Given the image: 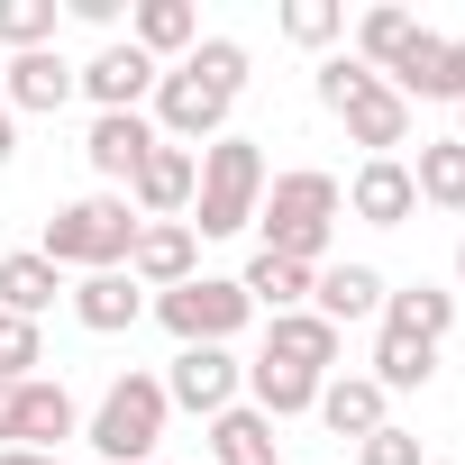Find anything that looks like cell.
I'll return each instance as SVG.
<instances>
[{
    "label": "cell",
    "instance_id": "1",
    "mask_svg": "<svg viewBox=\"0 0 465 465\" xmlns=\"http://www.w3.org/2000/svg\"><path fill=\"white\" fill-rule=\"evenodd\" d=\"M338 210H347V192H338V173H320V164H292V173H274L265 183V201H256V228H265V256H292V265H311L320 274V256H329V238H338Z\"/></svg>",
    "mask_w": 465,
    "mask_h": 465
},
{
    "label": "cell",
    "instance_id": "2",
    "mask_svg": "<svg viewBox=\"0 0 465 465\" xmlns=\"http://www.w3.org/2000/svg\"><path fill=\"white\" fill-rule=\"evenodd\" d=\"M137 210H128V192H83V201H64L55 219H46V238H37V256L55 265V274H119L128 265V247H137Z\"/></svg>",
    "mask_w": 465,
    "mask_h": 465
},
{
    "label": "cell",
    "instance_id": "3",
    "mask_svg": "<svg viewBox=\"0 0 465 465\" xmlns=\"http://www.w3.org/2000/svg\"><path fill=\"white\" fill-rule=\"evenodd\" d=\"M256 201H265V155H256V137H210L183 228H192V238H238V228L256 219Z\"/></svg>",
    "mask_w": 465,
    "mask_h": 465
},
{
    "label": "cell",
    "instance_id": "4",
    "mask_svg": "<svg viewBox=\"0 0 465 465\" xmlns=\"http://www.w3.org/2000/svg\"><path fill=\"white\" fill-rule=\"evenodd\" d=\"M320 101L347 119V137L365 146V155H392V146H411V101L374 74V64H356V55H329L320 64Z\"/></svg>",
    "mask_w": 465,
    "mask_h": 465
},
{
    "label": "cell",
    "instance_id": "5",
    "mask_svg": "<svg viewBox=\"0 0 465 465\" xmlns=\"http://www.w3.org/2000/svg\"><path fill=\"white\" fill-rule=\"evenodd\" d=\"M173 401H164V374H119L101 392V411L83 420V438L110 456V465H155V438H164Z\"/></svg>",
    "mask_w": 465,
    "mask_h": 465
},
{
    "label": "cell",
    "instance_id": "6",
    "mask_svg": "<svg viewBox=\"0 0 465 465\" xmlns=\"http://www.w3.org/2000/svg\"><path fill=\"white\" fill-rule=\"evenodd\" d=\"M155 320H164L183 347H228V338L256 320V302L238 292V274H192V283L155 292Z\"/></svg>",
    "mask_w": 465,
    "mask_h": 465
},
{
    "label": "cell",
    "instance_id": "7",
    "mask_svg": "<svg viewBox=\"0 0 465 465\" xmlns=\"http://www.w3.org/2000/svg\"><path fill=\"white\" fill-rule=\"evenodd\" d=\"M228 110H238V101H228L210 74H192V64H173V74L155 83V137H164V146H192V155H201V146L228 128Z\"/></svg>",
    "mask_w": 465,
    "mask_h": 465
},
{
    "label": "cell",
    "instance_id": "8",
    "mask_svg": "<svg viewBox=\"0 0 465 465\" xmlns=\"http://www.w3.org/2000/svg\"><path fill=\"white\" fill-rule=\"evenodd\" d=\"M401 101H465V37H438V28H420L401 55H392V74H383Z\"/></svg>",
    "mask_w": 465,
    "mask_h": 465
},
{
    "label": "cell",
    "instance_id": "9",
    "mask_svg": "<svg viewBox=\"0 0 465 465\" xmlns=\"http://www.w3.org/2000/svg\"><path fill=\"white\" fill-rule=\"evenodd\" d=\"M238 392H247V365L228 356V347H183L173 374H164V401H173V411H201V420H219Z\"/></svg>",
    "mask_w": 465,
    "mask_h": 465
},
{
    "label": "cell",
    "instance_id": "10",
    "mask_svg": "<svg viewBox=\"0 0 465 465\" xmlns=\"http://www.w3.org/2000/svg\"><path fill=\"white\" fill-rule=\"evenodd\" d=\"M155 83H164V64L137 55L128 37H110L92 64H74V92H92L101 110H137V101H155Z\"/></svg>",
    "mask_w": 465,
    "mask_h": 465
},
{
    "label": "cell",
    "instance_id": "11",
    "mask_svg": "<svg viewBox=\"0 0 465 465\" xmlns=\"http://www.w3.org/2000/svg\"><path fill=\"white\" fill-rule=\"evenodd\" d=\"M201 274V238L183 219H146L137 228V247H128V283L137 292H173V283H192Z\"/></svg>",
    "mask_w": 465,
    "mask_h": 465
},
{
    "label": "cell",
    "instance_id": "12",
    "mask_svg": "<svg viewBox=\"0 0 465 465\" xmlns=\"http://www.w3.org/2000/svg\"><path fill=\"white\" fill-rule=\"evenodd\" d=\"M155 146H164V137H155V119H146V110H101V119H92V137H83L92 173H101V183H119V192H128V173H137Z\"/></svg>",
    "mask_w": 465,
    "mask_h": 465
},
{
    "label": "cell",
    "instance_id": "13",
    "mask_svg": "<svg viewBox=\"0 0 465 465\" xmlns=\"http://www.w3.org/2000/svg\"><path fill=\"white\" fill-rule=\"evenodd\" d=\"M192 183H201V155H192V146H155V155L128 173V210H137V219H183V210H192Z\"/></svg>",
    "mask_w": 465,
    "mask_h": 465
},
{
    "label": "cell",
    "instance_id": "14",
    "mask_svg": "<svg viewBox=\"0 0 465 465\" xmlns=\"http://www.w3.org/2000/svg\"><path fill=\"white\" fill-rule=\"evenodd\" d=\"M0 101H10V119H19V110H28V119H55V110L74 101V64H64L55 46L10 55V64H0Z\"/></svg>",
    "mask_w": 465,
    "mask_h": 465
},
{
    "label": "cell",
    "instance_id": "15",
    "mask_svg": "<svg viewBox=\"0 0 465 465\" xmlns=\"http://www.w3.org/2000/svg\"><path fill=\"white\" fill-rule=\"evenodd\" d=\"M347 210H356L365 228H401V219L420 210L411 164H401V155H365V164H356V183H347Z\"/></svg>",
    "mask_w": 465,
    "mask_h": 465
},
{
    "label": "cell",
    "instance_id": "16",
    "mask_svg": "<svg viewBox=\"0 0 465 465\" xmlns=\"http://www.w3.org/2000/svg\"><path fill=\"white\" fill-rule=\"evenodd\" d=\"M383 274L374 265H320L311 274V311L329 320V329H356V320H383Z\"/></svg>",
    "mask_w": 465,
    "mask_h": 465
},
{
    "label": "cell",
    "instance_id": "17",
    "mask_svg": "<svg viewBox=\"0 0 465 465\" xmlns=\"http://www.w3.org/2000/svg\"><path fill=\"white\" fill-rule=\"evenodd\" d=\"M64 302H74V320H83L92 338H119V329L146 320V292L128 283V265H119V274H83V283H64Z\"/></svg>",
    "mask_w": 465,
    "mask_h": 465
},
{
    "label": "cell",
    "instance_id": "18",
    "mask_svg": "<svg viewBox=\"0 0 465 465\" xmlns=\"http://www.w3.org/2000/svg\"><path fill=\"white\" fill-rule=\"evenodd\" d=\"M64 438H83V411H74V392H64V383H46V374H28V383H19V447H37V456H64Z\"/></svg>",
    "mask_w": 465,
    "mask_h": 465
},
{
    "label": "cell",
    "instance_id": "19",
    "mask_svg": "<svg viewBox=\"0 0 465 465\" xmlns=\"http://www.w3.org/2000/svg\"><path fill=\"white\" fill-rule=\"evenodd\" d=\"M265 356H283L302 374H329L347 356V329H329L320 311H283V320H265Z\"/></svg>",
    "mask_w": 465,
    "mask_h": 465
},
{
    "label": "cell",
    "instance_id": "20",
    "mask_svg": "<svg viewBox=\"0 0 465 465\" xmlns=\"http://www.w3.org/2000/svg\"><path fill=\"white\" fill-rule=\"evenodd\" d=\"M383 401H392V392H383V383H374V374H329V383H320V401H311V411H320V420H329V429H338V438H374V429H383V420H392V411H383Z\"/></svg>",
    "mask_w": 465,
    "mask_h": 465
},
{
    "label": "cell",
    "instance_id": "21",
    "mask_svg": "<svg viewBox=\"0 0 465 465\" xmlns=\"http://www.w3.org/2000/svg\"><path fill=\"white\" fill-rule=\"evenodd\" d=\"M383 329H392V338H420V347H447V329H456V292H438V283H401V292H383Z\"/></svg>",
    "mask_w": 465,
    "mask_h": 465
},
{
    "label": "cell",
    "instance_id": "22",
    "mask_svg": "<svg viewBox=\"0 0 465 465\" xmlns=\"http://www.w3.org/2000/svg\"><path fill=\"white\" fill-rule=\"evenodd\" d=\"M320 383H329V374H302V365H283V356H256V365H247V411L302 420V411L320 401Z\"/></svg>",
    "mask_w": 465,
    "mask_h": 465
},
{
    "label": "cell",
    "instance_id": "23",
    "mask_svg": "<svg viewBox=\"0 0 465 465\" xmlns=\"http://www.w3.org/2000/svg\"><path fill=\"white\" fill-rule=\"evenodd\" d=\"M210 456H219V465H283V438H274V420H265V411L228 401V411L210 420Z\"/></svg>",
    "mask_w": 465,
    "mask_h": 465
},
{
    "label": "cell",
    "instance_id": "24",
    "mask_svg": "<svg viewBox=\"0 0 465 465\" xmlns=\"http://www.w3.org/2000/svg\"><path fill=\"white\" fill-rule=\"evenodd\" d=\"M238 292L265 311V320H283V311H311V265H292V256H247V274H238Z\"/></svg>",
    "mask_w": 465,
    "mask_h": 465
},
{
    "label": "cell",
    "instance_id": "25",
    "mask_svg": "<svg viewBox=\"0 0 465 465\" xmlns=\"http://www.w3.org/2000/svg\"><path fill=\"white\" fill-rule=\"evenodd\" d=\"M128 46L137 55H192L201 46V19H192V0H137V19H128Z\"/></svg>",
    "mask_w": 465,
    "mask_h": 465
},
{
    "label": "cell",
    "instance_id": "26",
    "mask_svg": "<svg viewBox=\"0 0 465 465\" xmlns=\"http://www.w3.org/2000/svg\"><path fill=\"white\" fill-rule=\"evenodd\" d=\"M55 292H64V274H55L37 247L0 256V311H10V320H46V311H55Z\"/></svg>",
    "mask_w": 465,
    "mask_h": 465
},
{
    "label": "cell",
    "instance_id": "27",
    "mask_svg": "<svg viewBox=\"0 0 465 465\" xmlns=\"http://www.w3.org/2000/svg\"><path fill=\"white\" fill-rule=\"evenodd\" d=\"M374 383L383 392H429L438 383V347H420V338H374Z\"/></svg>",
    "mask_w": 465,
    "mask_h": 465
},
{
    "label": "cell",
    "instance_id": "28",
    "mask_svg": "<svg viewBox=\"0 0 465 465\" xmlns=\"http://www.w3.org/2000/svg\"><path fill=\"white\" fill-rule=\"evenodd\" d=\"M411 192L438 201V210H465V146H456V137H429L420 164H411Z\"/></svg>",
    "mask_w": 465,
    "mask_h": 465
},
{
    "label": "cell",
    "instance_id": "29",
    "mask_svg": "<svg viewBox=\"0 0 465 465\" xmlns=\"http://www.w3.org/2000/svg\"><path fill=\"white\" fill-rule=\"evenodd\" d=\"M420 37V19L411 10H365L356 19V64H374V74H392V55Z\"/></svg>",
    "mask_w": 465,
    "mask_h": 465
},
{
    "label": "cell",
    "instance_id": "30",
    "mask_svg": "<svg viewBox=\"0 0 465 465\" xmlns=\"http://www.w3.org/2000/svg\"><path fill=\"white\" fill-rule=\"evenodd\" d=\"M55 0H0V46L10 55H37V46H55Z\"/></svg>",
    "mask_w": 465,
    "mask_h": 465
},
{
    "label": "cell",
    "instance_id": "31",
    "mask_svg": "<svg viewBox=\"0 0 465 465\" xmlns=\"http://www.w3.org/2000/svg\"><path fill=\"white\" fill-rule=\"evenodd\" d=\"M283 37L292 46H338L347 37V10H338V0H283Z\"/></svg>",
    "mask_w": 465,
    "mask_h": 465
},
{
    "label": "cell",
    "instance_id": "32",
    "mask_svg": "<svg viewBox=\"0 0 465 465\" xmlns=\"http://www.w3.org/2000/svg\"><path fill=\"white\" fill-rule=\"evenodd\" d=\"M183 64H192V74H210V83H219L228 101L247 92V46H238V37H201V46H192Z\"/></svg>",
    "mask_w": 465,
    "mask_h": 465
},
{
    "label": "cell",
    "instance_id": "33",
    "mask_svg": "<svg viewBox=\"0 0 465 465\" xmlns=\"http://www.w3.org/2000/svg\"><path fill=\"white\" fill-rule=\"evenodd\" d=\"M46 365V347H37V320H10L0 311V383H28Z\"/></svg>",
    "mask_w": 465,
    "mask_h": 465
},
{
    "label": "cell",
    "instance_id": "34",
    "mask_svg": "<svg viewBox=\"0 0 465 465\" xmlns=\"http://www.w3.org/2000/svg\"><path fill=\"white\" fill-rule=\"evenodd\" d=\"M356 465H420V429H401V420H383L374 438H356Z\"/></svg>",
    "mask_w": 465,
    "mask_h": 465
},
{
    "label": "cell",
    "instance_id": "35",
    "mask_svg": "<svg viewBox=\"0 0 465 465\" xmlns=\"http://www.w3.org/2000/svg\"><path fill=\"white\" fill-rule=\"evenodd\" d=\"M0 447H19V383H0Z\"/></svg>",
    "mask_w": 465,
    "mask_h": 465
},
{
    "label": "cell",
    "instance_id": "36",
    "mask_svg": "<svg viewBox=\"0 0 465 465\" xmlns=\"http://www.w3.org/2000/svg\"><path fill=\"white\" fill-rule=\"evenodd\" d=\"M19 155V119H10V101H0V164Z\"/></svg>",
    "mask_w": 465,
    "mask_h": 465
},
{
    "label": "cell",
    "instance_id": "37",
    "mask_svg": "<svg viewBox=\"0 0 465 465\" xmlns=\"http://www.w3.org/2000/svg\"><path fill=\"white\" fill-rule=\"evenodd\" d=\"M0 465H64V456H37V447H0Z\"/></svg>",
    "mask_w": 465,
    "mask_h": 465
},
{
    "label": "cell",
    "instance_id": "38",
    "mask_svg": "<svg viewBox=\"0 0 465 465\" xmlns=\"http://www.w3.org/2000/svg\"><path fill=\"white\" fill-rule=\"evenodd\" d=\"M456 283H465V238H456Z\"/></svg>",
    "mask_w": 465,
    "mask_h": 465
},
{
    "label": "cell",
    "instance_id": "39",
    "mask_svg": "<svg viewBox=\"0 0 465 465\" xmlns=\"http://www.w3.org/2000/svg\"><path fill=\"white\" fill-rule=\"evenodd\" d=\"M456 146H465V101H456Z\"/></svg>",
    "mask_w": 465,
    "mask_h": 465
},
{
    "label": "cell",
    "instance_id": "40",
    "mask_svg": "<svg viewBox=\"0 0 465 465\" xmlns=\"http://www.w3.org/2000/svg\"><path fill=\"white\" fill-rule=\"evenodd\" d=\"M155 465H164V456H155Z\"/></svg>",
    "mask_w": 465,
    "mask_h": 465
}]
</instances>
